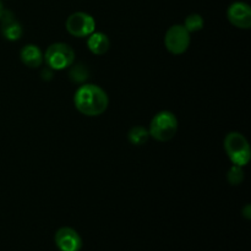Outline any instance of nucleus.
I'll use <instances>...</instances> for the list:
<instances>
[{"label":"nucleus","mask_w":251,"mask_h":251,"mask_svg":"<svg viewBox=\"0 0 251 251\" xmlns=\"http://www.w3.org/2000/svg\"><path fill=\"white\" fill-rule=\"evenodd\" d=\"M75 108L86 117H98L107 110L109 98L102 87L92 83H83L74 95Z\"/></svg>","instance_id":"1"},{"label":"nucleus","mask_w":251,"mask_h":251,"mask_svg":"<svg viewBox=\"0 0 251 251\" xmlns=\"http://www.w3.org/2000/svg\"><path fill=\"white\" fill-rule=\"evenodd\" d=\"M242 215L244 216L247 220H250V218H251V206L250 205H247L244 208H243Z\"/></svg>","instance_id":"17"},{"label":"nucleus","mask_w":251,"mask_h":251,"mask_svg":"<svg viewBox=\"0 0 251 251\" xmlns=\"http://www.w3.org/2000/svg\"><path fill=\"white\" fill-rule=\"evenodd\" d=\"M149 130L144 126H140V125L131 127L129 134H127V140L134 146H142L149 141Z\"/></svg>","instance_id":"12"},{"label":"nucleus","mask_w":251,"mask_h":251,"mask_svg":"<svg viewBox=\"0 0 251 251\" xmlns=\"http://www.w3.org/2000/svg\"><path fill=\"white\" fill-rule=\"evenodd\" d=\"M55 244L60 251H80L82 240L78 233L70 227H63L56 230Z\"/></svg>","instance_id":"8"},{"label":"nucleus","mask_w":251,"mask_h":251,"mask_svg":"<svg viewBox=\"0 0 251 251\" xmlns=\"http://www.w3.org/2000/svg\"><path fill=\"white\" fill-rule=\"evenodd\" d=\"M164 46L167 50L174 55L184 54L190 47V33L183 25H174L166 32Z\"/></svg>","instance_id":"5"},{"label":"nucleus","mask_w":251,"mask_h":251,"mask_svg":"<svg viewBox=\"0 0 251 251\" xmlns=\"http://www.w3.org/2000/svg\"><path fill=\"white\" fill-rule=\"evenodd\" d=\"M2 11H4V7H2V4H1V1H0V17H1V15H2Z\"/></svg>","instance_id":"18"},{"label":"nucleus","mask_w":251,"mask_h":251,"mask_svg":"<svg viewBox=\"0 0 251 251\" xmlns=\"http://www.w3.org/2000/svg\"><path fill=\"white\" fill-rule=\"evenodd\" d=\"M184 27L189 33H194V32H199L205 26V21L203 17L199 14H190L184 21Z\"/></svg>","instance_id":"14"},{"label":"nucleus","mask_w":251,"mask_h":251,"mask_svg":"<svg viewBox=\"0 0 251 251\" xmlns=\"http://www.w3.org/2000/svg\"><path fill=\"white\" fill-rule=\"evenodd\" d=\"M66 31L74 37L85 38L96 29V20L90 14L83 11H77L71 14L66 20Z\"/></svg>","instance_id":"6"},{"label":"nucleus","mask_w":251,"mask_h":251,"mask_svg":"<svg viewBox=\"0 0 251 251\" xmlns=\"http://www.w3.org/2000/svg\"><path fill=\"white\" fill-rule=\"evenodd\" d=\"M43 59L46 60L48 68H50L51 70L60 71L73 65L75 60V51L69 44L58 42L50 44L47 48L46 53L43 54Z\"/></svg>","instance_id":"4"},{"label":"nucleus","mask_w":251,"mask_h":251,"mask_svg":"<svg viewBox=\"0 0 251 251\" xmlns=\"http://www.w3.org/2000/svg\"><path fill=\"white\" fill-rule=\"evenodd\" d=\"M228 21L240 29L251 27V7L244 1H235L227 10Z\"/></svg>","instance_id":"7"},{"label":"nucleus","mask_w":251,"mask_h":251,"mask_svg":"<svg viewBox=\"0 0 251 251\" xmlns=\"http://www.w3.org/2000/svg\"><path fill=\"white\" fill-rule=\"evenodd\" d=\"M87 48L95 55H103L110 48V41L103 32H93L87 37Z\"/></svg>","instance_id":"11"},{"label":"nucleus","mask_w":251,"mask_h":251,"mask_svg":"<svg viewBox=\"0 0 251 251\" xmlns=\"http://www.w3.org/2000/svg\"><path fill=\"white\" fill-rule=\"evenodd\" d=\"M225 151L227 153L228 158L233 164L239 167H244L249 163L251 158L250 145L248 142L247 137L238 131H232L226 135Z\"/></svg>","instance_id":"2"},{"label":"nucleus","mask_w":251,"mask_h":251,"mask_svg":"<svg viewBox=\"0 0 251 251\" xmlns=\"http://www.w3.org/2000/svg\"><path fill=\"white\" fill-rule=\"evenodd\" d=\"M53 71L54 70H51L50 68H48V66H47L46 69H43V70H42V74H41L42 78L46 81L51 80V78H53Z\"/></svg>","instance_id":"16"},{"label":"nucleus","mask_w":251,"mask_h":251,"mask_svg":"<svg viewBox=\"0 0 251 251\" xmlns=\"http://www.w3.org/2000/svg\"><path fill=\"white\" fill-rule=\"evenodd\" d=\"M244 176H244V171H243V167L233 164L227 173V180L230 185L238 186L244 181Z\"/></svg>","instance_id":"15"},{"label":"nucleus","mask_w":251,"mask_h":251,"mask_svg":"<svg viewBox=\"0 0 251 251\" xmlns=\"http://www.w3.org/2000/svg\"><path fill=\"white\" fill-rule=\"evenodd\" d=\"M0 21H1V34L5 39L15 42L21 38L24 31H22L20 22L16 21V19L14 17L12 12L4 10L1 17H0Z\"/></svg>","instance_id":"9"},{"label":"nucleus","mask_w":251,"mask_h":251,"mask_svg":"<svg viewBox=\"0 0 251 251\" xmlns=\"http://www.w3.org/2000/svg\"><path fill=\"white\" fill-rule=\"evenodd\" d=\"M178 131V119L169 110L158 112L150 123L149 134L154 140L161 142L169 141Z\"/></svg>","instance_id":"3"},{"label":"nucleus","mask_w":251,"mask_h":251,"mask_svg":"<svg viewBox=\"0 0 251 251\" xmlns=\"http://www.w3.org/2000/svg\"><path fill=\"white\" fill-rule=\"evenodd\" d=\"M20 58H21V61L25 65L32 69L39 68L44 61L43 53H42L39 47L36 46V44H27V46H25L21 49Z\"/></svg>","instance_id":"10"},{"label":"nucleus","mask_w":251,"mask_h":251,"mask_svg":"<svg viewBox=\"0 0 251 251\" xmlns=\"http://www.w3.org/2000/svg\"><path fill=\"white\" fill-rule=\"evenodd\" d=\"M73 66V65H71ZM69 77L74 83H85L87 78L90 77V71L85 65H74L69 71Z\"/></svg>","instance_id":"13"}]
</instances>
